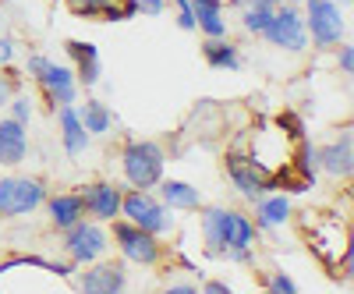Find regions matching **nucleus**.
<instances>
[{"label":"nucleus","instance_id":"nucleus-1","mask_svg":"<svg viewBox=\"0 0 354 294\" xmlns=\"http://www.w3.org/2000/svg\"><path fill=\"white\" fill-rule=\"evenodd\" d=\"M202 238H205V252H209V255L230 259L234 252H252V245H255V223L245 213L213 205V210L202 213Z\"/></svg>","mask_w":354,"mask_h":294},{"label":"nucleus","instance_id":"nucleus-2","mask_svg":"<svg viewBox=\"0 0 354 294\" xmlns=\"http://www.w3.org/2000/svg\"><path fill=\"white\" fill-rule=\"evenodd\" d=\"M301 227L308 234V248L326 262V266H340V259H351V234H347V223L340 217L308 210L301 217Z\"/></svg>","mask_w":354,"mask_h":294},{"label":"nucleus","instance_id":"nucleus-3","mask_svg":"<svg viewBox=\"0 0 354 294\" xmlns=\"http://www.w3.org/2000/svg\"><path fill=\"white\" fill-rule=\"evenodd\" d=\"M163 163H167V153L160 142H149V138H135L124 145L121 153V167H124V178L131 188H156L160 178H163Z\"/></svg>","mask_w":354,"mask_h":294},{"label":"nucleus","instance_id":"nucleus-4","mask_svg":"<svg viewBox=\"0 0 354 294\" xmlns=\"http://www.w3.org/2000/svg\"><path fill=\"white\" fill-rule=\"evenodd\" d=\"M305 4V28H308V39L319 46V50H330V46H340L344 36H347V18L340 11V4L333 0H301Z\"/></svg>","mask_w":354,"mask_h":294},{"label":"nucleus","instance_id":"nucleus-5","mask_svg":"<svg viewBox=\"0 0 354 294\" xmlns=\"http://www.w3.org/2000/svg\"><path fill=\"white\" fill-rule=\"evenodd\" d=\"M121 217L131 220L142 230L156 234V238H163V234L174 230V217L167 213V202L153 199L145 188H131V192L121 195Z\"/></svg>","mask_w":354,"mask_h":294},{"label":"nucleus","instance_id":"nucleus-6","mask_svg":"<svg viewBox=\"0 0 354 294\" xmlns=\"http://www.w3.org/2000/svg\"><path fill=\"white\" fill-rule=\"evenodd\" d=\"M110 223H113V241H117V248H121V255L128 262H138V266H156V262L163 259V245H160L156 234L135 227L124 217H117Z\"/></svg>","mask_w":354,"mask_h":294},{"label":"nucleus","instance_id":"nucleus-7","mask_svg":"<svg viewBox=\"0 0 354 294\" xmlns=\"http://www.w3.org/2000/svg\"><path fill=\"white\" fill-rule=\"evenodd\" d=\"M28 75H32L39 85H43V93L50 96L53 110L57 107H64V103H75V93H78V82L71 75V68L64 64H57L50 61V57H28Z\"/></svg>","mask_w":354,"mask_h":294},{"label":"nucleus","instance_id":"nucleus-8","mask_svg":"<svg viewBox=\"0 0 354 294\" xmlns=\"http://www.w3.org/2000/svg\"><path fill=\"white\" fill-rule=\"evenodd\" d=\"M46 202V185L39 178H0V217L36 213Z\"/></svg>","mask_w":354,"mask_h":294},{"label":"nucleus","instance_id":"nucleus-9","mask_svg":"<svg viewBox=\"0 0 354 294\" xmlns=\"http://www.w3.org/2000/svg\"><path fill=\"white\" fill-rule=\"evenodd\" d=\"M262 36L280 50L301 53L308 46V28H305V15L298 11V4H277V11H273Z\"/></svg>","mask_w":354,"mask_h":294},{"label":"nucleus","instance_id":"nucleus-10","mask_svg":"<svg viewBox=\"0 0 354 294\" xmlns=\"http://www.w3.org/2000/svg\"><path fill=\"white\" fill-rule=\"evenodd\" d=\"M110 248V234L93 220H78L75 227L64 230V252L75 259V262H96L103 252Z\"/></svg>","mask_w":354,"mask_h":294},{"label":"nucleus","instance_id":"nucleus-11","mask_svg":"<svg viewBox=\"0 0 354 294\" xmlns=\"http://www.w3.org/2000/svg\"><path fill=\"white\" fill-rule=\"evenodd\" d=\"M227 174H230L234 188H238L245 199H259V195H266L270 188H277L270 174H266L252 156H245V153H230L227 156Z\"/></svg>","mask_w":354,"mask_h":294},{"label":"nucleus","instance_id":"nucleus-12","mask_svg":"<svg viewBox=\"0 0 354 294\" xmlns=\"http://www.w3.org/2000/svg\"><path fill=\"white\" fill-rule=\"evenodd\" d=\"M82 202H85V213L93 217L96 223H110L121 217V188L110 185V181H93V185H85V192H78Z\"/></svg>","mask_w":354,"mask_h":294},{"label":"nucleus","instance_id":"nucleus-13","mask_svg":"<svg viewBox=\"0 0 354 294\" xmlns=\"http://www.w3.org/2000/svg\"><path fill=\"white\" fill-rule=\"evenodd\" d=\"M82 291H100V294H113V291H124L128 287V273L121 262H96L93 270H85L78 277Z\"/></svg>","mask_w":354,"mask_h":294},{"label":"nucleus","instance_id":"nucleus-14","mask_svg":"<svg viewBox=\"0 0 354 294\" xmlns=\"http://www.w3.org/2000/svg\"><path fill=\"white\" fill-rule=\"evenodd\" d=\"M319 167L330 174L337 181H347L351 170H354V142H351V131H344L333 145L319 149Z\"/></svg>","mask_w":354,"mask_h":294},{"label":"nucleus","instance_id":"nucleus-15","mask_svg":"<svg viewBox=\"0 0 354 294\" xmlns=\"http://www.w3.org/2000/svg\"><path fill=\"white\" fill-rule=\"evenodd\" d=\"M25 156H28L25 125L15 121V117H4L0 121V167H18Z\"/></svg>","mask_w":354,"mask_h":294},{"label":"nucleus","instance_id":"nucleus-16","mask_svg":"<svg viewBox=\"0 0 354 294\" xmlns=\"http://www.w3.org/2000/svg\"><path fill=\"white\" fill-rule=\"evenodd\" d=\"M61 142H64V153L68 156H82L85 149H88V142H93V135L85 131V125H82V117H78V107L75 103H64L61 107Z\"/></svg>","mask_w":354,"mask_h":294},{"label":"nucleus","instance_id":"nucleus-17","mask_svg":"<svg viewBox=\"0 0 354 294\" xmlns=\"http://www.w3.org/2000/svg\"><path fill=\"white\" fill-rule=\"evenodd\" d=\"M46 210H50V223L57 227V230H68V227H75L78 220H85V202H82V195L78 192H61V195H46Z\"/></svg>","mask_w":354,"mask_h":294},{"label":"nucleus","instance_id":"nucleus-18","mask_svg":"<svg viewBox=\"0 0 354 294\" xmlns=\"http://www.w3.org/2000/svg\"><path fill=\"white\" fill-rule=\"evenodd\" d=\"M202 57L213 71H238L241 68V53L227 36H205L202 43Z\"/></svg>","mask_w":354,"mask_h":294},{"label":"nucleus","instance_id":"nucleus-19","mask_svg":"<svg viewBox=\"0 0 354 294\" xmlns=\"http://www.w3.org/2000/svg\"><path fill=\"white\" fill-rule=\"evenodd\" d=\"M290 220V199L287 195H259L255 199V223L273 230V227H283Z\"/></svg>","mask_w":354,"mask_h":294},{"label":"nucleus","instance_id":"nucleus-20","mask_svg":"<svg viewBox=\"0 0 354 294\" xmlns=\"http://www.w3.org/2000/svg\"><path fill=\"white\" fill-rule=\"evenodd\" d=\"M195 28L205 36H227V18H223V0H192Z\"/></svg>","mask_w":354,"mask_h":294},{"label":"nucleus","instance_id":"nucleus-21","mask_svg":"<svg viewBox=\"0 0 354 294\" xmlns=\"http://www.w3.org/2000/svg\"><path fill=\"white\" fill-rule=\"evenodd\" d=\"M160 195H163V202H167V210H181V213L202 210V195H198V188H192L188 181H163V178H160Z\"/></svg>","mask_w":354,"mask_h":294},{"label":"nucleus","instance_id":"nucleus-22","mask_svg":"<svg viewBox=\"0 0 354 294\" xmlns=\"http://www.w3.org/2000/svg\"><path fill=\"white\" fill-rule=\"evenodd\" d=\"M68 53L78 61V78L85 89H93V85L100 82V53L96 46H88V43H78V39H68Z\"/></svg>","mask_w":354,"mask_h":294},{"label":"nucleus","instance_id":"nucleus-23","mask_svg":"<svg viewBox=\"0 0 354 294\" xmlns=\"http://www.w3.org/2000/svg\"><path fill=\"white\" fill-rule=\"evenodd\" d=\"M78 117H82V125H85L88 135H106L113 128V113H110V107L103 100H85Z\"/></svg>","mask_w":354,"mask_h":294},{"label":"nucleus","instance_id":"nucleus-24","mask_svg":"<svg viewBox=\"0 0 354 294\" xmlns=\"http://www.w3.org/2000/svg\"><path fill=\"white\" fill-rule=\"evenodd\" d=\"M273 11H277V0H255L252 8L241 11V25L248 28V33L262 36L266 25H270V18H273Z\"/></svg>","mask_w":354,"mask_h":294},{"label":"nucleus","instance_id":"nucleus-25","mask_svg":"<svg viewBox=\"0 0 354 294\" xmlns=\"http://www.w3.org/2000/svg\"><path fill=\"white\" fill-rule=\"evenodd\" d=\"M68 4H71V11H75V15H82V18H85V15H100V11L106 15V11L113 8V0H68Z\"/></svg>","mask_w":354,"mask_h":294},{"label":"nucleus","instance_id":"nucleus-26","mask_svg":"<svg viewBox=\"0 0 354 294\" xmlns=\"http://www.w3.org/2000/svg\"><path fill=\"white\" fill-rule=\"evenodd\" d=\"M337 64H340L344 75L354 71V46H351V43H340V50H337Z\"/></svg>","mask_w":354,"mask_h":294},{"label":"nucleus","instance_id":"nucleus-27","mask_svg":"<svg viewBox=\"0 0 354 294\" xmlns=\"http://www.w3.org/2000/svg\"><path fill=\"white\" fill-rule=\"evenodd\" d=\"M11 103V117H15V121H28V117H32V103H28V100H8Z\"/></svg>","mask_w":354,"mask_h":294},{"label":"nucleus","instance_id":"nucleus-28","mask_svg":"<svg viewBox=\"0 0 354 294\" xmlns=\"http://www.w3.org/2000/svg\"><path fill=\"white\" fill-rule=\"evenodd\" d=\"M135 4H138V11H142V15H153V18H156V15H163V8H167L163 0H135Z\"/></svg>","mask_w":354,"mask_h":294},{"label":"nucleus","instance_id":"nucleus-29","mask_svg":"<svg viewBox=\"0 0 354 294\" xmlns=\"http://www.w3.org/2000/svg\"><path fill=\"white\" fill-rule=\"evenodd\" d=\"M15 61V39H0V68H8Z\"/></svg>","mask_w":354,"mask_h":294},{"label":"nucleus","instance_id":"nucleus-30","mask_svg":"<svg viewBox=\"0 0 354 294\" xmlns=\"http://www.w3.org/2000/svg\"><path fill=\"white\" fill-rule=\"evenodd\" d=\"M270 287H273V291H294V280L283 277V273H277V277L270 280Z\"/></svg>","mask_w":354,"mask_h":294},{"label":"nucleus","instance_id":"nucleus-31","mask_svg":"<svg viewBox=\"0 0 354 294\" xmlns=\"http://www.w3.org/2000/svg\"><path fill=\"white\" fill-rule=\"evenodd\" d=\"M202 291H209V294H227V291H230V287H227V284H223V280H209V284H205V287H202Z\"/></svg>","mask_w":354,"mask_h":294},{"label":"nucleus","instance_id":"nucleus-32","mask_svg":"<svg viewBox=\"0 0 354 294\" xmlns=\"http://www.w3.org/2000/svg\"><path fill=\"white\" fill-rule=\"evenodd\" d=\"M170 291H174V294H195L198 287H195V284H170Z\"/></svg>","mask_w":354,"mask_h":294},{"label":"nucleus","instance_id":"nucleus-33","mask_svg":"<svg viewBox=\"0 0 354 294\" xmlns=\"http://www.w3.org/2000/svg\"><path fill=\"white\" fill-rule=\"evenodd\" d=\"M255 0H230V8H238V11H245V8H252Z\"/></svg>","mask_w":354,"mask_h":294},{"label":"nucleus","instance_id":"nucleus-34","mask_svg":"<svg viewBox=\"0 0 354 294\" xmlns=\"http://www.w3.org/2000/svg\"><path fill=\"white\" fill-rule=\"evenodd\" d=\"M8 96H11V89H8V82L0 78V103H8Z\"/></svg>","mask_w":354,"mask_h":294},{"label":"nucleus","instance_id":"nucleus-35","mask_svg":"<svg viewBox=\"0 0 354 294\" xmlns=\"http://www.w3.org/2000/svg\"><path fill=\"white\" fill-rule=\"evenodd\" d=\"M277 4H301V0H277Z\"/></svg>","mask_w":354,"mask_h":294},{"label":"nucleus","instance_id":"nucleus-36","mask_svg":"<svg viewBox=\"0 0 354 294\" xmlns=\"http://www.w3.org/2000/svg\"><path fill=\"white\" fill-rule=\"evenodd\" d=\"M333 4H347V0H333Z\"/></svg>","mask_w":354,"mask_h":294}]
</instances>
